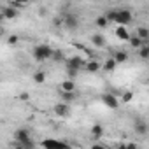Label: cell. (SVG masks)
Here are the masks:
<instances>
[{
  "label": "cell",
  "mask_w": 149,
  "mask_h": 149,
  "mask_svg": "<svg viewBox=\"0 0 149 149\" xmlns=\"http://www.w3.org/2000/svg\"><path fill=\"white\" fill-rule=\"evenodd\" d=\"M105 18L109 19V23L112 21V23H118V25L126 26V25H130V23H132L133 14H132L128 9H112V11L105 13Z\"/></svg>",
  "instance_id": "obj_1"
},
{
  "label": "cell",
  "mask_w": 149,
  "mask_h": 149,
  "mask_svg": "<svg viewBox=\"0 0 149 149\" xmlns=\"http://www.w3.org/2000/svg\"><path fill=\"white\" fill-rule=\"evenodd\" d=\"M51 54H53V47L47 46V44H39V46H35L33 51H32V56H33V60H37V61L51 60Z\"/></svg>",
  "instance_id": "obj_2"
},
{
  "label": "cell",
  "mask_w": 149,
  "mask_h": 149,
  "mask_svg": "<svg viewBox=\"0 0 149 149\" xmlns=\"http://www.w3.org/2000/svg\"><path fill=\"white\" fill-rule=\"evenodd\" d=\"M61 26H65L67 30H77L79 28V18L74 13H67L61 16Z\"/></svg>",
  "instance_id": "obj_3"
},
{
  "label": "cell",
  "mask_w": 149,
  "mask_h": 149,
  "mask_svg": "<svg viewBox=\"0 0 149 149\" xmlns=\"http://www.w3.org/2000/svg\"><path fill=\"white\" fill-rule=\"evenodd\" d=\"M102 104H104L105 107L112 109V111H116V109L119 107V100H118V97H116L114 93H104V95H102Z\"/></svg>",
  "instance_id": "obj_4"
},
{
  "label": "cell",
  "mask_w": 149,
  "mask_h": 149,
  "mask_svg": "<svg viewBox=\"0 0 149 149\" xmlns=\"http://www.w3.org/2000/svg\"><path fill=\"white\" fill-rule=\"evenodd\" d=\"M84 60L81 56H70V58H65V67L68 68H76V70H81L84 68Z\"/></svg>",
  "instance_id": "obj_5"
},
{
  "label": "cell",
  "mask_w": 149,
  "mask_h": 149,
  "mask_svg": "<svg viewBox=\"0 0 149 149\" xmlns=\"http://www.w3.org/2000/svg\"><path fill=\"white\" fill-rule=\"evenodd\" d=\"M54 114L58 118H68L70 116V104H65V102H58L54 105Z\"/></svg>",
  "instance_id": "obj_6"
},
{
  "label": "cell",
  "mask_w": 149,
  "mask_h": 149,
  "mask_svg": "<svg viewBox=\"0 0 149 149\" xmlns=\"http://www.w3.org/2000/svg\"><path fill=\"white\" fill-rule=\"evenodd\" d=\"M2 14H4V19H16L18 9L14 6H7V7H2Z\"/></svg>",
  "instance_id": "obj_7"
},
{
  "label": "cell",
  "mask_w": 149,
  "mask_h": 149,
  "mask_svg": "<svg viewBox=\"0 0 149 149\" xmlns=\"http://www.w3.org/2000/svg\"><path fill=\"white\" fill-rule=\"evenodd\" d=\"M84 68H86L88 72L95 74V72H98V70L102 68V63H100V61H97V60H90V61H86V63H84Z\"/></svg>",
  "instance_id": "obj_8"
},
{
  "label": "cell",
  "mask_w": 149,
  "mask_h": 149,
  "mask_svg": "<svg viewBox=\"0 0 149 149\" xmlns=\"http://www.w3.org/2000/svg\"><path fill=\"white\" fill-rule=\"evenodd\" d=\"M14 139H16V142L26 140V139H30V132H28L26 128H18V130L14 132Z\"/></svg>",
  "instance_id": "obj_9"
},
{
  "label": "cell",
  "mask_w": 149,
  "mask_h": 149,
  "mask_svg": "<svg viewBox=\"0 0 149 149\" xmlns=\"http://www.w3.org/2000/svg\"><path fill=\"white\" fill-rule=\"evenodd\" d=\"M91 44H93L95 47H104V46H105V37H104L102 33H93V35H91Z\"/></svg>",
  "instance_id": "obj_10"
},
{
  "label": "cell",
  "mask_w": 149,
  "mask_h": 149,
  "mask_svg": "<svg viewBox=\"0 0 149 149\" xmlns=\"http://www.w3.org/2000/svg\"><path fill=\"white\" fill-rule=\"evenodd\" d=\"M116 35H118V39H119V40H128V37H130V32L126 30V26H123V25H118V28H116Z\"/></svg>",
  "instance_id": "obj_11"
},
{
  "label": "cell",
  "mask_w": 149,
  "mask_h": 149,
  "mask_svg": "<svg viewBox=\"0 0 149 149\" xmlns=\"http://www.w3.org/2000/svg\"><path fill=\"white\" fill-rule=\"evenodd\" d=\"M116 67H118V63H116V60H114V58H107V60L102 63V68H104L105 72H114V70H116Z\"/></svg>",
  "instance_id": "obj_12"
},
{
  "label": "cell",
  "mask_w": 149,
  "mask_h": 149,
  "mask_svg": "<svg viewBox=\"0 0 149 149\" xmlns=\"http://www.w3.org/2000/svg\"><path fill=\"white\" fill-rule=\"evenodd\" d=\"M135 133L137 135H147V123L146 121H135Z\"/></svg>",
  "instance_id": "obj_13"
},
{
  "label": "cell",
  "mask_w": 149,
  "mask_h": 149,
  "mask_svg": "<svg viewBox=\"0 0 149 149\" xmlns=\"http://www.w3.org/2000/svg\"><path fill=\"white\" fill-rule=\"evenodd\" d=\"M60 100L65 102V104H70V102L76 100V93H74V91H63V90H61V93H60Z\"/></svg>",
  "instance_id": "obj_14"
},
{
  "label": "cell",
  "mask_w": 149,
  "mask_h": 149,
  "mask_svg": "<svg viewBox=\"0 0 149 149\" xmlns=\"http://www.w3.org/2000/svg\"><path fill=\"white\" fill-rule=\"evenodd\" d=\"M128 42H130V46H132V47L139 49L146 40H142V39H140V37H137V35H130V37H128Z\"/></svg>",
  "instance_id": "obj_15"
},
{
  "label": "cell",
  "mask_w": 149,
  "mask_h": 149,
  "mask_svg": "<svg viewBox=\"0 0 149 149\" xmlns=\"http://www.w3.org/2000/svg\"><path fill=\"white\" fill-rule=\"evenodd\" d=\"M104 135V126L102 125H93L91 126V137L93 139H102Z\"/></svg>",
  "instance_id": "obj_16"
},
{
  "label": "cell",
  "mask_w": 149,
  "mask_h": 149,
  "mask_svg": "<svg viewBox=\"0 0 149 149\" xmlns=\"http://www.w3.org/2000/svg\"><path fill=\"white\" fill-rule=\"evenodd\" d=\"M61 90L63 91H76V83H74V79H65L61 83Z\"/></svg>",
  "instance_id": "obj_17"
},
{
  "label": "cell",
  "mask_w": 149,
  "mask_h": 149,
  "mask_svg": "<svg viewBox=\"0 0 149 149\" xmlns=\"http://www.w3.org/2000/svg\"><path fill=\"white\" fill-rule=\"evenodd\" d=\"M112 58H114V60H116V63L119 65V63H125V61L128 60V54H126V51H116Z\"/></svg>",
  "instance_id": "obj_18"
},
{
  "label": "cell",
  "mask_w": 149,
  "mask_h": 149,
  "mask_svg": "<svg viewBox=\"0 0 149 149\" xmlns=\"http://www.w3.org/2000/svg\"><path fill=\"white\" fill-rule=\"evenodd\" d=\"M135 35L147 42V39H149V30H147L146 26H139V28H137V32H135Z\"/></svg>",
  "instance_id": "obj_19"
},
{
  "label": "cell",
  "mask_w": 149,
  "mask_h": 149,
  "mask_svg": "<svg viewBox=\"0 0 149 149\" xmlns=\"http://www.w3.org/2000/svg\"><path fill=\"white\" fill-rule=\"evenodd\" d=\"M95 25H97L98 28H107V25H109V19L105 18V14H104V16H98V18L95 19Z\"/></svg>",
  "instance_id": "obj_20"
},
{
  "label": "cell",
  "mask_w": 149,
  "mask_h": 149,
  "mask_svg": "<svg viewBox=\"0 0 149 149\" xmlns=\"http://www.w3.org/2000/svg\"><path fill=\"white\" fill-rule=\"evenodd\" d=\"M139 54H140V58H142V60H147V58H149V46H147L146 42L139 47Z\"/></svg>",
  "instance_id": "obj_21"
},
{
  "label": "cell",
  "mask_w": 149,
  "mask_h": 149,
  "mask_svg": "<svg viewBox=\"0 0 149 149\" xmlns=\"http://www.w3.org/2000/svg\"><path fill=\"white\" fill-rule=\"evenodd\" d=\"M51 60H54V61H65V54L61 53V49H53Z\"/></svg>",
  "instance_id": "obj_22"
},
{
  "label": "cell",
  "mask_w": 149,
  "mask_h": 149,
  "mask_svg": "<svg viewBox=\"0 0 149 149\" xmlns=\"http://www.w3.org/2000/svg\"><path fill=\"white\" fill-rule=\"evenodd\" d=\"M33 81H35L37 84H42V83L46 81V72H42V70L35 72V74H33Z\"/></svg>",
  "instance_id": "obj_23"
},
{
  "label": "cell",
  "mask_w": 149,
  "mask_h": 149,
  "mask_svg": "<svg viewBox=\"0 0 149 149\" xmlns=\"http://www.w3.org/2000/svg\"><path fill=\"white\" fill-rule=\"evenodd\" d=\"M42 146H44V147H63L65 144H63V142H58V140H44Z\"/></svg>",
  "instance_id": "obj_24"
},
{
  "label": "cell",
  "mask_w": 149,
  "mask_h": 149,
  "mask_svg": "<svg viewBox=\"0 0 149 149\" xmlns=\"http://www.w3.org/2000/svg\"><path fill=\"white\" fill-rule=\"evenodd\" d=\"M133 97H135L133 91H125V93L121 95V102H123V104H130V102L133 100Z\"/></svg>",
  "instance_id": "obj_25"
},
{
  "label": "cell",
  "mask_w": 149,
  "mask_h": 149,
  "mask_svg": "<svg viewBox=\"0 0 149 149\" xmlns=\"http://www.w3.org/2000/svg\"><path fill=\"white\" fill-rule=\"evenodd\" d=\"M65 70H67L68 79H74V77H77V76H79V70H76V68H68V67H65Z\"/></svg>",
  "instance_id": "obj_26"
},
{
  "label": "cell",
  "mask_w": 149,
  "mask_h": 149,
  "mask_svg": "<svg viewBox=\"0 0 149 149\" xmlns=\"http://www.w3.org/2000/svg\"><path fill=\"white\" fill-rule=\"evenodd\" d=\"M18 40H19V37H18V35H9L7 44H9V46H14V44H18Z\"/></svg>",
  "instance_id": "obj_27"
},
{
  "label": "cell",
  "mask_w": 149,
  "mask_h": 149,
  "mask_svg": "<svg viewBox=\"0 0 149 149\" xmlns=\"http://www.w3.org/2000/svg\"><path fill=\"white\" fill-rule=\"evenodd\" d=\"M13 2H14V6H16V7H23V6L30 4L32 0H13Z\"/></svg>",
  "instance_id": "obj_28"
},
{
  "label": "cell",
  "mask_w": 149,
  "mask_h": 149,
  "mask_svg": "<svg viewBox=\"0 0 149 149\" xmlns=\"http://www.w3.org/2000/svg\"><path fill=\"white\" fill-rule=\"evenodd\" d=\"M53 26H56V28L61 26V18H54V19H53Z\"/></svg>",
  "instance_id": "obj_29"
},
{
  "label": "cell",
  "mask_w": 149,
  "mask_h": 149,
  "mask_svg": "<svg viewBox=\"0 0 149 149\" xmlns=\"http://www.w3.org/2000/svg\"><path fill=\"white\" fill-rule=\"evenodd\" d=\"M30 98V95L28 93H23V95H19V100H28Z\"/></svg>",
  "instance_id": "obj_30"
},
{
  "label": "cell",
  "mask_w": 149,
  "mask_h": 149,
  "mask_svg": "<svg viewBox=\"0 0 149 149\" xmlns=\"http://www.w3.org/2000/svg\"><path fill=\"white\" fill-rule=\"evenodd\" d=\"M39 13H40V16H46V9H44V7H40V11H39Z\"/></svg>",
  "instance_id": "obj_31"
},
{
  "label": "cell",
  "mask_w": 149,
  "mask_h": 149,
  "mask_svg": "<svg viewBox=\"0 0 149 149\" xmlns=\"http://www.w3.org/2000/svg\"><path fill=\"white\" fill-rule=\"evenodd\" d=\"M4 21V14H2V7H0V23Z\"/></svg>",
  "instance_id": "obj_32"
},
{
  "label": "cell",
  "mask_w": 149,
  "mask_h": 149,
  "mask_svg": "<svg viewBox=\"0 0 149 149\" xmlns=\"http://www.w3.org/2000/svg\"><path fill=\"white\" fill-rule=\"evenodd\" d=\"M2 33H4V28H2V25H0V37H2Z\"/></svg>",
  "instance_id": "obj_33"
}]
</instances>
